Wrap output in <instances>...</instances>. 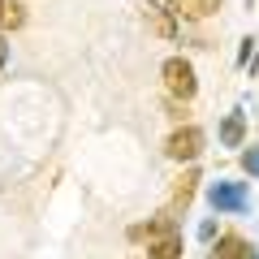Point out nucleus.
Here are the masks:
<instances>
[{
	"label": "nucleus",
	"instance_id": "obj_15",
	"mask_svg": "<svg viewBox=\"0 0 259 259\" xmlns=\"http://www.w3.org/2000/svg\"><path fill=\"white\" fill-rule=\"evenodd\" d=\"M199 238L212 242V238H216V221H203V225H199Z\"/></svg>",
	"mask_w": 259,
	"mask_h": 259
},
{
	"label": "nucleus",
	"instance_id": "obj_9",
	"mask_svg": "<svg viewBox=\"0 0 259 259\" xmlns=\"http://www.w3.org/2000/svg\"><path fill=\"white\" fill-rule=\"evenodd\" d=\"M26 26V0H0V30H22Z\"/></svg>",
	"mask_w": 259,
	"mask_h": 259
},
{
	"label": "nucleus",
	"instance_id": "obj_12",
	"mask_svg": "<svg viewBox=\"0 0 259 259\" xmlns=\"http://www.w3.org/2000/svg\"><path fill=\"white\" fill-rule=\"evenodd\" d=\"M164 112H168L173 121H182V125H190V121H186V117H190V104H186V100H173V95H164Z\"/></svg>",
	"mask_w": 259,
	"mask_h": 259
},
{
	"label": "nucleus",
	"instance_id": "obj_10",
	"mask_svg": "<svg viewBox=\"0 0 259 259\" xmlns=\"http://www.w3.org/2000/svg\"><path fill=\"white\" fill-rule=\"evenodd\" d=\"M242 139H246V117L242 112H229L221 121V143L225 147H242Z\"/></svg>",
	"mask_w": 259,
	"mask_h": 259
},
{
	"label": "nucleus",
	"instance_id": "obj_6",
	"mask_svg": "<svg viewBox=\"0 0 259 259\" xmlns=\"http://www.w3.org/2000/svg\"><path fill=\"white\" fill-rule=\"evenodd\" d=\"M199 168H186L182 177H177V186H173V199H168V216H177V212H186L190 207V199H194V190H199Z\"/></svg>",
	"mask_w": 259,
	"mask_h": 259
},
{
	"label": "nucleus",
	"instance_id": "obj_7",
	"mask_svg": "<svg viewBox=\"0 0 259 259\" xmlns=\"http://www.w3.org/2000/svg\"><path fill=\"white\" fill-rule=\"evenodd\" d=\"M212 259H255V250H250L246 238H238V233H225V238L216 242Z\"/></svg>",
	"mask_w": 259,
	"mask_h": 259
},
{
	"label": "nucleus",
	"instance_id": "obj_1",
	"mask_svg": "<svg viewBox=\"0 0 259 259\" xmlns=\"http://www.w3.org/2000/svg\"><path fill=\"white\" fill-rule=\"evenodd\" d=\"M160 74H164V91L173 95V100H194V91H199V78H194V65L186 61V56H168L164 65H160Z\"/></svg>",
	"mask_w": 259,
	"mask_h": 259
},
{
	"label": "nucleus",
	"instance_id": "obj_8",
	"mask_svg": "<svg viewBox=\"0 0 259 259\" xmlns=\"http://www.w3.org/2000/svg\"><path fill=\"white\" fill-rule=\"evenodd\" d=\"M221 0H168V9L177 13V18H186V22H199V18H207V13L216 9Z\"/></svg>",
	"mask_w": 259,
	"mask_h": 259
},
{
	"label": "nucleus",
	"instance_id": "obj_16",
	"mask_svg": "<svg viewBox=\"0 0 259 259\" xmlns=\"http://www.w3.org/2000/svg\"><path fill=\"white\" fill-rule=\"evenodd\" d=\"M5 61H9V39H5V30H0V69H5Z\"/></svg>",
	"mask_w": 259,
	"mask_h": 259
},
{
	"label": "nucleus",
	"instance_id": "obj_11",
	"mask_svg": "<svg viewBox=\"0 0 259 259\" xmlns=\"http://www.w3.org/2000/svg\"><path fill=\"white\" fill-rule=\"evenodd\" d=\"M147 259H182V233H168V238L151 242V246H147Z\"/></svg>",
	"mask_w": 259,
	"mask_h": 259
},
{
	"label": "nucleus",
	"instance_id": "obj_13",
	"mask_svg": "<svg viewBox=\"0 0 259 259\" xmlns=\"http://www.w3.org/2000/svg\"><path fill=\"white\" fill-rule=\"evenodd\" d=\"M242 168H246V173H255V177H259V147L242 151Z\"/></svg>",
	"mask_w": 259,
	"mask_h": 259
},
{
	"label": "nucleus",
	"instance_id": "obj_2",
	"mask_svg": "<svg viewBox=\"0 0 259 259\" xmlns=\"http://www.w3.org/2000/svg\"><path fill=\"white\" fill-rule=\"evenodd\" d=\"M203 143H207V134L199 125H177L164 139V151H168V160H177V164H190V160H199Z\"/></svg>",
	"mask_w": 259,
	"mask_h": 259
},
{
	"label": "nucleus",
	"instance_id": "obj_4",
	"mask_svg": "<svg viewBox=\"0 0 259 259\" xmlns=\"http://www.w3.org/2000/svg\"><path fill=\"white\" fill-rule=\"evenodd\" d=\"M168 233H182V229H177V216H151V221H143V225H130V233H125V238L130 242H147V246H151V242H160V238H168Z\"/></svg>",
	"mask_w": 259,
	"mask_h": 259
},
{
	"label": "nucleus",
	"instance_id": "obj_5",
	"mask_svg": "<svg viewBox=\"0 0 259 259\" xmlns=\"http://www.w3.org/2000/svg\"><path fill=\"white\" fill-rule=\"evenodd\" d=\"M143 22L156 30L160 39H177V22H173V9H164L160 0H143Z\"/></svg>",
	"mask_w": 259,
	"mask_h": 259
},
{
	"label": "nucleus",
	"instance_id": "obj_14",
	"mask_svg": "<svg viewBox=\"0 0 259 259\" xmlns=\"http://www.w3.org/2000/svg\"><path fill=\"white\" fill-rule=\"evenodd\" d=\"M250 56H255V39H242V52H238V61H242V65H246V61H250Z\"/></svg>",
	"mask_w": 259,
	"mask_h": 259
},
{
	"label": "nucleus",
	"instance_id": "obj_3",
	"mask_svg": "<svg viewBox=\"0 0 259 259\" xmlns=\"http://www.w3.org/2000/svg\"><path fill=\"white\" fill-rule=\"evenodd\" d=\"M207 199H212V212H242L250 203V194H246L242 182H216L207 190Z\"/></svg>",
	"mask_w": 259,
	"mask_h": 259
}]
</instances>
